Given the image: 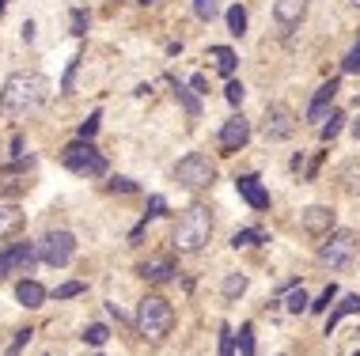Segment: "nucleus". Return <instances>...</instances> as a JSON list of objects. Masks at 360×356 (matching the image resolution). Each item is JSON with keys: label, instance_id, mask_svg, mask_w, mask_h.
<instances>
[{"label": "nucleus", "instance_id": "9d476101", "mask_svg": "<svg viewBox=\"0 0 360 356\" xmlns=\"http://www.w3.org/2000/svg\"><path fill=\"white\" fill-rule=\"evenodd\" d=\"M217 140H220V152H224V156L247 148V140H250V121L243 118V114H231V118L220 125V137H217Z\"/></svg>", "mask_w": 360, "mask_h": 356}, {"label": "nucleus", "instance_id": "ddd939ff", "mask_svg": "<svg viewBox=\"0 0 360 356\" xmlns=\"http://www.w3.org/2000/svg\"><path fill=\"white\" fill-rule=\"evenodd\" d=\"M137 273H141L148 284H167V281H174L179 265H174V258H171V254H155V258H148V262H141Z\"/></svg>", "mask_w": 360, "mask_h": 356}, {"label": "nucleus", "instance_id": "72a5a7b5", "mask_svg": "<svg viewBox=\"0 0 360 356\" xmlns=\"http://www.w3.org/2000/svg\"><path fill=\"white\" fill-rule=\"evenodd\" d=\"M220 356H236V330L220 326Z\"/></svg>", "mask_w": 360, "mask_h": 356}, {"label": "nucleus", "instance_id": "c85d7f7f", "mask_svg": "<svg viewBox=\"0 0 360 356\" xmlns=\"http://www.w3.org/2000/svg\"><path fill=\"white\" fill-rule=\"evenodd\" d=\"M80 61H84L80 53H76L72 61H69V69H65V76H61V95H72V88H76V72H80Z\"/></svg>", "mask_w": 360, "mask_h": 356}, {"label": "nucleus", "instance_id": "6ab92c4d", "mask_svg": "<svg viewBox=\"0 0 360 356\" xmlns=\"http://www.w3.org/2000/svg\"><path fill=\"white\" fill-rule=\"evenodd\" d=\"M19 228H23V213H19V205H0V243H4L8 235H15Z\"/></svg>", "mask_w": 360, "mask_h": 356}, {"label": "nucleus", "instance_id": "dca6fc26", "mask_svg": "<svg viewBox=\"0 0 360 356\" xmlns=\"http://www.w3.org/2000/svg\"><path fill=\"white\" fill-rule=\"evenodd\" d=\"M307 15V0H274V19L281 27H300Z\"/></svg>", "mask_w": 360, "mask_h": 356}, {"label": "nucleus", "instance_id": "aec40b11", "mask_svg": "<svg viewBox=\"0 0 360 356\" xmlns=\"http://www.w3.org/2000/svg\"><path fill=\"white\" fill-rule=\"evenodd\" d=\"M174 95H179V103H182V110H186V118H190V121H198V118H201L198 91H193V88H186V84H179V80H174Z\"/></svg>", "mask_w": 360, "mask_h": 356}, {"label": "nucleus", "instance_id": "c756f323", "mask_svg": "<svg viewBox=\"0 0 360 356\" xmlns=\"http://www.w3.org/2000/svg\"><path fill=\"white\" fill-rule=\"evenodd\" d=\"M239 352L243 356H255V326H250V322L239 326Z\"/></svg>", "mask_w": 360, "mask_h": 356}, {"label": "nucleus", "instance_id": "4be33fe9", "mask_svg": "<svg viewBox=\"0 0 360 356\" xmlns=\"http://www.w3.org/2000/svg\"><path fill=\"white\" fill-rule=\"evenodd\" d=\"M285 307H288L292 315H300V311H311V300H307L304 284H288V288H285Z\"/></svg>", "mask_w": 360, "mask_h": 356}, {"label": "nucleus", "instance_id": "37998d69", "mask_svg": "<svg viewBox=\"0 0 360 356\" xmlns=\"http://www.w3.org/2000/svg\"><path fill=\"white\" fill-rule=\"evenodd\" d=\"M137 4H144V8H148V4H155V0H137Z\"/></svg>", "mask_w": 360, "mask_h": 356}, {"label": "nucleus", "instance_id": "bb28decb", "mask_svg": "<svg viewBox=\"0 0 360 356\" xmlns=\"http://www.w3.org/2000/svg\"><path fill=\"white\" fill-rule=\"evenodd\" d=\"M99 121H103V110H91V114H87V121H80L76 137H80V140H95V133H99Z\"/></svg>", "mask_w": 360, "mask_h": 356}, {"label": "nucleus", "instance_id": "a211bd4d", "mask_svg": "<svg viewBox=\"0 0 360 356\" xmlns=\"http://www.w3.org/2000/svg\"><path fill=\"white\" fill-rule=\"evenodd\" d=\"M356 311H360V296H342V300L334 303V311L326 315V334L334 330V326L342 322V319H349V315H356Z\"/></svg>", "mask_w": 360, "mask_h": 356}, {"label": "nucleus", "instance_id": "2eb2a0df", "mask_svg": "<svg viewBox=\"0 0 360 356\" xmlns=\"http://www.w3.org/2000/svg\"><path fill=\"white\" fill-rule=\"evenodd\" d=\"M15 300H19V307H27V311H38V307L50 300V292H46L34 277H23V281L15 284Z\"/></svg>", "mask_w": 360, "mask_h": 356}, {"label": "nucleus", "instance_id": "473e14b6", "mask_svg": "<svg viewBox=\"0 0 360 356\" xmlns=\"http://www.w3.org/2000/svg\"><path fill=\"white\" fill-rule=\"evenodd\" d=\"M342 72H345V76H356V72H360V38H356V46H353V50L345 53V61H342Z\"/></svg>", "mask_w": 360, "mask_h": 356}, {"label": "nucleus", "instance_id": "20e7f679", "mask_svg": "<svg viewBox=\"0 0 360 356\" xmlns=\"http://www.w3.org/2000/svg\"><path fill=\"white\" fill-rule=\"evenodd\" d=\"M61 163H65V171H72V175H80V178H103L106 171H110V163H106V156L95 148V140H80V137L61 148Z\"/></svg>", "mask_w": 360, "mask_h": 356}, {"label": "nucleus", "instance_id": "c03bdc74", "mask_svg": "<svg viewBox=\"0 0 360 356\" xmlns=\"http://www.w3.org/2000/svg\"><path fill=\"white\" fill-rule=\"evenodd\" d=\"M4 8H8V0H0V12H4Z\"/></svg>", "mask_w": 360, "mask_h": 356}, {"label": "nucleus", "instance_id": "c9c22d12", "mask_svg": "<svg viewBox=\"0 0 360 356\" xmlns=\"http://www.w3.org/2000/svg\"><path fill=\"white\" fill-rule=\"evenodd\" d=\"M69 23H72V38H84L87 34V12H84V8H72Z\"/></svg>", "mask_w": 360, "mask_h": 356}, {"label": "nucleus", "instance_id": "b1692460", "mask_svg": "<svg viewBox=\"0 0 360 356\" xmlns=\"http://www.w3.org/2000/svg\"><path fill=\"white\" fill-rule=\"evenodd\" d=\"M220 292H224V300H239V296L247 292V277H243V273H228V277H224V284H220Z\"/></svg>", "mask_w": 360, "mask_h": 356}, {"label": "nucleus", "instance_id": "49530a36", "mask_svg": "<svg viewBox=\"0 0 360 356\" xmlns=\"http://www.w3.org/2000/svg\"><path fill=\"white\" fill-rule=\"evenodd\" d=\"M356 356H360V352H356Z\"/></svg>", "mask_w": 360, "mask_h": 356}, {"label": "nucleus", "instance_id": "f257e3e1", "mask_svg": "<svg viewBox=\"0 0 360 356\" xmlns=\"http://www.w3.org/2000/svg\"><path fill=\"white\" fill-rule=\"evenodd\" d=\"M50 99V80L42 72H12L0 88V118H27Z\"/></svg>", "mask_w": 360, "mask_h": 356}, {"label": "nucleus", "instance_id": "7c9ffc66", "mask_svg": "<svg viewBox=\"0 0 360 356\" xmlns=\"http://www.w3.org/2000/svg\"><path fill=\"white\" fill-rule=\"evenodd\" d=\"M80 292H84V281H65V284H57L50 296L53 300H72V296H80Z\"/></svg>", "mask_w": 360, "mask_h": 356}, {"label": "nucleus", "instance_id": "f704fd0d", "mask_svg": "<svg viewBox=\"0 0 360 356\" xmlns=\"http://www.w3.org/2000/svg\"><path fill=\"white\" fill-rule=\"evenodd\" d=\"M224 99H228L231 107H239V103L247 99V88H243L239 80H228V88H224Z\"/></svg>", "mask_w": 360, "mask_h": 356}, {"label": "nucleus", "instance_id": "e433bc0d", "mask_svg": "<svg viewBox=\"0 0 360 356\" xmlns=\"http://www.w3.org/2000/svg\"><path fill=\"white\" fill-rule=\"evenodd\" d=\"M163 213H167V201H163L160 194L148 197V209H144V220H160Z\"/></svg>", "mask_w": 360, "mask_h": 356}, {"label": "nucleus", "instance_id": "4468645a", "mask_svg": "<svg viewBox=\"0 0 360 356\" xmlns=\"http://www.w3.org/2000/svg\"><path fill=\"white\" fill-rule=\"evenodd\" d=\"M236 190H239V197L247 201L255 213H262V209H269V190L262 186V178L258 175H239L236 178Z\"/></svg>", "mask_w": 360, "mask_h": 356}, {"label": "nucleus", "instance_id": "79ce46f5", "mask_svg": "<svg viewBox=\"0 0 360 356\" xmlns=\"http://www.w3.org/2000/svg\"><path fill=\"white\" fill-rule=\"evenodd\" d=\"M349 133H353V137L360 140V114H356V118H353V125H349Z\"/></svg>", "mask_w": 360, "mask_h": 356}, {"label": "nucleus", "instance_id": "f3484780", "mask_svg": "<svg viewBox=\"0 0 360 356\" xmlns=\"http://www.w3.org/2000/svg\"><path fill=\"white\" fill-rule=\"evenodd\" d=\"M209 57H212V65H217V72L220 76H228V80H236V65H239V57L231 46H209Z\"/></svg>", "mask_w": 360, "mask_h": 356}, {"label": "nucleus", "instance_id": "ea45409f", "mask_svg": "<svg viewBox=\"0 0 360 356\" xmlns=\"http://www.w3.org/2000/svg\"><path fill=\"white\" fill-rule=\"evenodd\" d=\"M190 88L198 91V95H209V80H205L201 72H193V76H190Z\"/></svg>", "mask_w": 360, "mask_h": 356}, {"label": "nucleus", "instance_id": "412c9836", "mask_svg": "<svg viewBox=\"0 0 360 356\" xmlns=\"http://www.w3.org/2000/svg\"><path fill=\"white\" fill-rule=\"evenodd\" d=\"M258 243H269V235L262 228H243V232L231 235V246L236 250H247V246H258Z\"/></svg>", "mask_w": 360, "mask_h": 356}, {"label": "nucleus", "instance_id": "f03ea898", "mask_svg": "<svg viewBox=\"0 0 360 356\" xmlns=\"http://www.w3.org/2000/svg\"><path fill=\"white\" fill-rule=\"evenodd\" d=\"M212 239V216L205 205H190L186 213L179 216V224H174V235L171 243L179 254H198V250H205Z\"/></svg>", "mask_w": 360, "mask_h": 356}, {"label": "nucleus", "instance_id": "a878e982", "mask_svg": "<svg viewBox=\"0 0 360 356\" xmlns=\"http://www.w3.org/2000/svg\"><path fill=\"white\" fill-rule=\"evenodd\" d=\"M228 31L236 34V38L247 34V8H243V4H231L228 8Z\"/></svg>", "mask_w": 360, "mask_h": 356}, {"label": "nucleus", "instance_id": "1a4fd4ad", "mask_svg": "<svg viewBox=\"0 0 360 356\" xmlns=\"http://www.w3.org/2000/svg\"><path fill=\"white\" fill-rule=\"evenodd\" d=\"M262 133H266L269 144L288 140L292 133H296V114H292L285 103H269V107H266V118H262Z\"/></svg>", "mask_w": 360, "mask_h": 356}, {"label": "nucleus", "instance_id": "7ed1b4c3", "mask_svg": "<svg viewBox=\"0 0 360 356\" xmlns=\"http://www.w3.org/2000/svg\"><path fill=\"white\" fill-rule=\"evenodd\" d=\"M171 326H174V307L163 296L148 292L137 303V334L144 341H163L171 334Z\"/></svg>", "mask_w": 360, "mask_h": 356}, {"label": "nucleus", "instance_id": "2f4dec72", "mask_svg": "<svg viewBox=\"0 0 360 356\" xmlns=\"http://www.w3.org/2000/svg\"><path fill=\"white\" fill-rule=\"evenodd\" d=\"M334 300H338V284H326V288H323V296H319V300L311 303V311H315V315H323V311H326V307L334 303Z\"/></svg>", "mask_w": 360, "mask_h": 356}, {"label": "nucleus", "instance_id": "393cba45", "mask_svg": "<svg viewBox=\"0 0 360 356\" xmlns=\"http://www.w3.org/2000/svg\"><path fill=\"white\" fill-rule=\"evenodd\" d=\"M224 12V0H193V15L201 19V23H212Z\"/></svg>", "mask_w": 360, "mask_h": 356}, {"label": "nucleus", "instance_id": "58836bf2", "mask_svg": "<svg viewBox=\"0 0 360 356\" xmlns=\"http://www.w3.org/2000/svg\"><path fill=\"white\" fill-rule=\"evenodd\" d=\"M110 194H137V182L133 178H110Z\"/></svg>", "mask_w": 360, "mask_h": 356}, {"label": "nucleus", "instance_id": "423d86ee", "mask_svg": "<svg viewBox=\"0 0 360 356\" xmlns=\"http://www.w3.org/2000/svg\"><path fill=\"white\" fill-rule=\"evenodd\" d=\"M76 258V235L65 232V228H53L38 239V262L53 265V269H65Z\"/></svg>", "mask_w": 360, "mask_h": 356}, {"label": "nucleus", "instance_id": "39448f33", "mask_svg": "<svg viewBox=\"0 0 360 356\" xmlns=\"http://www.w3.org/2000/svg\"><path fill=\"white\" fill-rule=\"evenodd\" d=\"M171 175L182 190H205V186H212V178H217V163H212L205 152H186V156L174 163Z\"/></svg>", "mask_w": 360, "mask_h": 356}, {"label": "nucleus", "instance_id": "f8f14e48", "mask_svg": "<svg viewBox=\"0 0 360 356\" xmlns=\"http://www.w3.org/2000/svg\"><path fill=\"white\" fill-rule=\"evenodd\" d=\"M300 228H304L307 235H330L334 232V209L330 205H307L304 213H300Z\"/></svg>", "mask_w": 360, "mask_h": 356}, {"label": "nucleus", "instance_id": "6e6552de", "mask_svg": "<svg viewBox=\"0 0 360 356\" xmlns=\"http://www.w3.org/2000/svg\"><path fill=\"white\" fill-rule=\"evenodd\" d=\"M38 262V243H12L0 250V281H8L12 273H31Z\"/></svg>", "mask_w": 360, "mask_h": 356}, {"label": "nucleus", "instance_id": "4c0bfd02", "mask_svg": "<svg viewBox=\"0 0 360 356\" xmlns=\"http://www.w3.org/2000/svg\"><path fill=\"white\" fill-rule=\"evenodd\" d=\"M31 338H34V330H31V326H27V330H19V334H15V341L8 345V352H4V356H19V349H23V345L31 341Z\"/></svg>", "mask_w": 360, "mask_h": 356}, {"label": "nucleus", "instance_id": "9b49d317", "mask_svg": "<svg viewBox=\"0 0 360 356\" xmlns=\"http://www.w3.org/2000/svg\"><path fill=\"white\" fill-rule=\"evenodd\" d=\"M338 91H342V80L334 76V80H326L323 88H319L315 95H311V103H307V114H304V118H307V125H323V118H326L330 110H334V99H338Z\"/></svg>", "mask_w": 360, "mask_h": 356}, {"label": "nucleus", "instance_id": "cd10ccee", "mask_svg": "<svg viewBox=\"0 0 360 356\" xmlns=\"http://www.w3.org/2000/svg\"><path fill=\"white\" fill-rule=\"evenodd\" d=\"M84 341L99 349V345H106V341H110V330H106L103 322H91V326H87V330H84Z\"/></svg>", "mask_w": 360, "mask_h": 356}, {"label": "nucleus", "instance_id": "a19ab883", "mask_svg": "<svg viewBox=\"0 0 360 356\" xmlns=\"http://www.w3.org/2000/svg\"><path fill=\"white\" fill-rule=\"evenodd\" d=\"M23 42H34V23H31V19L23 23Z\"/></svg>", "mask_w": 360, "mask_h": 356}, {"label": "nucleus", "instance_id": "a18cd8bd", "mask_svg": "<svg viewBox=\"0 0 360 356\" xmlns=\"http://www.w3.org/2000/svg\"><path fill=\"white\" fill-rule=\"evenodd\" d=\"M353 8H360V0H353Z\"/></svg>", "mask_w": 360, "mask_h": 356}, {"label": "nucleus", "instance_id": "5701e85b", "mask_svg": "<svg viewBox=\"0 0 360 356\" xmlns=\"http://www.w3.org/2000/svg\"><path fill=\"white\" fill-rule=\"evenodd\" d=\"M342 125H345V114L342 110H330L326 118H323V125H319V137H323V144L334 140L338 133H342Z\"/></svg>", "mask_w": 360, "mask_h": 356}, {"label": "nucleus", "instance_id": "0eeeda50", "mask_svg": "<svg viewBox=\"0 0 360 356\" xmlns=\"http://www.w3.org/2000/svg\"><path fill=\"white\" fill-rule=\"evenodd\" d=\"M356 250H360V239H356V232H330L326 235V243H323V250H319V258H323V265H330V269H345L349 262L356 258Z\"/></svg>", "mask_w": 360, "mask_h": 356}]
</instances>
